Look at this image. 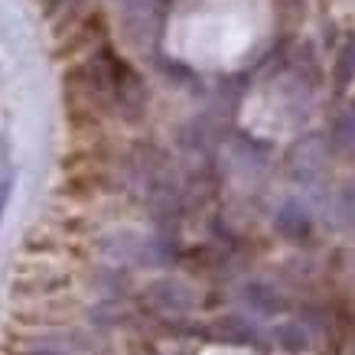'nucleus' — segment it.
Returning a JSON list of instances; mask_svg holds the SVG:
<instances>
[{
    "mask_svg": "<svg viewBox=\"0 0 355 355\" xmlns=\"http://www.w3.org/2000/svg\"><path fill=\"white\" fill-rule=\"evenodd\" d=\"M333 78H336V88L352 85V78H355V36L352 40H345V46L339 49V55H336Z\"/></svg>",
    "mask_w": 355,
    "mask_h": 355,
    "instance_id": "1",
    "label": "nucleus"
},
{
    "mask_svg": "<svg viewBox=\"0 0 355 355\" xmlns=\"http://www.w3.org/2000/svg\"><path fill=\"white\" fill-rule=\"evenodd\" d=\"M7 196H10V180L0 183V212H3V205H7Z\"/></svg>",
    "mask_w": 355,
    "mask_h": 355,
    "instance_id": "2",
    "label": "nucleus"
},
{
    "mask_svg": "<svg viewBox=\"0 0 355 355\" xmlns=\"http://www.w3.org/2000/svg\"><path fill=\"white\" fill-rule=\"evenodd\" d=\"M284 7H300V0H284Z\"/></svg>",
    "mask_w": 355,
    "mask_h": 355,
    "instance_id": "3",
    "label": "nucleus"
},
{
    "mask_svg": "<svg viewBox=\"0 0 355 355\" xmlns=\"http://www.w3.org/2000/svg\"><path fill=\"white\" fill-rule=\"evenodd\" d=\"M36 355H55V352H36Z\"/></svg>",
    "mask_w": 355,
    "mask_h": 355,
    "instance_id": "4",
    "label": "nucleus"
}]
</instances>
